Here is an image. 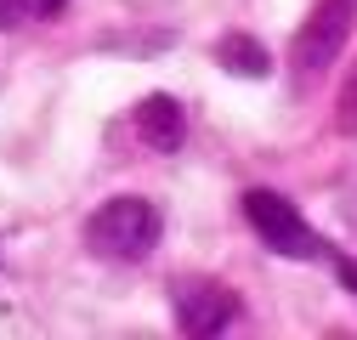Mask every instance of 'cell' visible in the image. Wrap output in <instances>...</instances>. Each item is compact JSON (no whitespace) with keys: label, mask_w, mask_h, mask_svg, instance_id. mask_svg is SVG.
<instances>
[{"label":"cell","mask_w":357,"mask_h":340,"mask_svg":"<svg viewBox=\"0 0 357 340\" xmlns=\"http://www.w3.org/2000/svg\"><path fill=\"white\" fill-rule=\"evenodd\" d=\"M68 6V0H23V12H34V17H57Z\"/></svg>","instance_id":"obj_8"},{"label":"cell","mask_w":357,"mask_h":340,"mask_svg":"<svg viewBox=\"0 0 357 340\" xmlns=\"http://www.w3.org/2000/svg\"><path fill=\"white\" fill-rule=\"evenodd\" d=\"M137 137H142L153 153H170V148H182V137H188L182 102H176V97H148V102L137 108Z\"/></svg>","instance_id":"obj_5"},{"label":"cell","mask_w":357,"mask_h":340,"mask_svg":"<svg viewBox=\"0 0 357 340\" xmlns=\"http://www.w3.org/2000/svg\"><path fill=\"white\" fill-rule=\"evenodd\" d=\"M340 131H357V74H351V91H340Z\"/></svg>","instance_id":"obj_7"},{"label":"cell","mask_w":357,"mask_h":340,"mask_svg":"<svg viewBox=\"0 0 357 340\" xmlns=\"http://www.w3.org/2000/svg\"><path fill=\"white\" fill-rule=\"evenodd\" d=\"M17 12H23V0H0V23H12Z\"/></svg>","instance_id":"obj_9"},{"label":"cell","mask_w":357,"mask_h":340,"mask_svg":"<svg viewBox=\"0 0 357 340\" xmlns=\"http://www.w3.org/2000/svg\"><path fill=\"white\" fill-rule=\"evenodd\" d=\"M233 318H238V301H233V289H227V284L188 278L182 289H176V323H182V334L210 340V334L227 329Z\"/></svg>","instance_id":"obj_4"},{"label":"cell","mask_w":357,"mask_h":340,"mask_svg":"<svg viewBox=\"0 0 357 340\" xmlns=\"http://www.w3.org/2000/svg\"><path fill=\"white\" fill-rule=\"evenodd\" d=\"M215 57H221V68L238 74V79H261L266 68H273V57H266V46H261L255 34H227L215 46Z\"/></svg>","instance_id":"obj_6"},{"label":"cell","mask_w":357,"mask_h":340,"mask_svg":"<svg viewBox=\"0 0 357 340\" xmlns=\"http://www.w3.org/2000/svg\"><path fill=\"white\" fill-rule=\"evenodd\" d=\"M85 244L91 255L102 261H148L153 244H159V210L148 199H108L91 210V222H85Z\"/></svg>","instance_id":"obj_1"},{"label":"cell","mask_w":357,"mask_h":340,"mask_svg":"<svg viewBox=\"0 0 357 340\" xmlns=\"http://www.w3.org/2000/svg\"><path fill=\"white\" fill-rule=\"evenodd\" d=\"M357 29V0H312V12L301 17L295 29V46H289V63H295V79H318Z\"/></svg>","instance_id":"obj_3"},{"label":"cell","mask_w":357,"mask_h":340,"mask_svg":"<svg viewBox=\"0 0 357 340\" xmlns=\"http://www.w3.org/2000/svg\"><path fill=\"white\" fill-rule=\"evenodd\" d=\"M238 204H244V222L261 233L266 249L289 255V261H324V255H329V244L301 222V210H295L284 193H273V187H250Z\"/></svg>","instance_id":"obj_2"}]
</instances>
